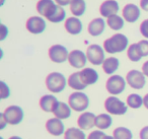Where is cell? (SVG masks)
<instances>
[{
	"label": "cell",
	"mask_w": 148,
	"mask_h": 139,
	"mask_svg": "<svg viewBox=\"0 0 148 139\" xmlns=\"http://www.w3.org/2000/svg\"><path fill=\"white\" fill-rule=\"evenodd\" d=\"M0 87H1V98H2V100L8 98V96H10V90H9V87L7 86V84L5 83L4 81L0 82Z\"/></svg>",
	"instance_id": "33"
},
{
	"label": "cell",
	"mask_w": 148,
	"mask_h": 139,
	"mask_svg": "<svg viewBox=\"0 0 148 139\" xmlns=\"http://www.w3.org/2000/svg\"><path fill=\"white\" fill-rule=\"evenodd\" d=\"M0 121H1V126H0V129H3L7 124L6 120H5L4 116H3V113H1V114H0Z\"/></svg>",
	"instance_id": "41"
},
{
	"label": "cell",
	"mask_w": 148,
	"mask_h": 139,
	"mask_svg": "<svg viewBox=\"0 0 148 139\" xmlns=\"http://www.w3.org/2000/svg\"><path fill=\"white\" fill-rule=\"evenodd\" d=\"M140 139H148V126H145L140 130L139 133Z\"/></svg>",
	"instance_id": "36"
},
{
	"label": "cell",
	"mask_w": 148,
	"mask_h": 139,
	"mask_svg": "<svg viewBox=\"0 0 148 139\" xmlns=\"http://www.w3.org/2000/svg\"><path fill=\"white\" fill-rule=\"evenodd\" d=\"M140 33L144 38L148 39V19L141 23V25H140Z\"/></svg>",
	"instance_id": "35"
},
{
	"label": "cell",
	"mask_w": 148,
	"mask_h": 139,
	"mask_svg": "<svg viewBox=\"0 0 148 139\" xmlns=\"http://www.w3.org/2000/svg\"><path fill=\"white\" fill-rule=\"evenodd\" d=\"M127 106L132 109H139L143 106V98L137 94H131L127 96Z\"/></svg>",
	"instance_id": "29"
},
{
	"label": "cell",
	"mask_w": 148,
	"mask_h": 139,
	"mask_svg": "<svg viewBox=\"0 0 148 139\" xmlns=\"http://www.w3.org/2000/svg\"><path fill=\"white\" fill-rule=\"evenodd\" d=\"M8 139H23V138H21L19 136H11V137H9Z\"/></svg>",
	"instance_id": "44"
},
{
	"label": "cell",
	"mask_w": 148,
	"mask_h": 139,
	"mask_svg": "<svg viewBox=\"0 0 148 139\" xmlns=\"http://www.w3.org/2000/svg\"><path fill=\"white\" fill-rule=\"evenodd\" d=\"M64 28L66 32L70 35H79L82 31V23L76 17H71L65 21Z\"/></svg>",
	"instance_id": "19"
},
{
	"label": "cell",
	"mask_w": 148,
	"mask_h": 139,
	"mask_svg": "<svg viewBox=\"0 0 148 139\" xmlns=\"http://www.w3.org/2000/svg\"><path fill=\"white\" fill-rule=\"evenodd\" d=\"M127 56L130 61H132V62H138L142 59L143 56H142V54H141V51H140L138 43H134L128 47Z\"/></svg>",
	"instance_id": "26"
},
{
	"label": "cell",
	"mask_w": 148,
	"mask_h": 139,
	"mask_svg": "<svg viewBox=\"0 0 148 139\" xmlns=\"http://www.w3.org/2000/svg\"><path fill=\"white\" fill-rule=\"evenodd\" d=\"M138 46L140 48V51L143 57L148 56V40H141L138 42Z\"/></svg>",
	"instance_id": "32"
},
{
	"label": "cell",
	"mask_w": 148,
	"mask_h": 139,
	"mask_svg": "<svg viewBox=\"0 0 148 139\" xmlns=\"http://www.w3.org/2000/svg\"><path fill=\"white\" fill-rule=\"evenodd\" d=\"M126 81L134 89H142L145 86L146 78L145 75L143 74V72L133 69V70H130L127 73Z\"/></svg>",
	"instance_id": "10"
},
{
	"label": "cell",
	"mask_w": 148,
	"mask_h": 139,
	"mask_svg": "<svg viewBox=\"0 0 148 139\" xmlns=\"http://www.w3.org/2000/svg\"><path fill=\"white\" fill-rule=\"evenodd\" d=\"M119 65H120V61L118 58L116 57L106 58L103 63V70L106 74L112 75V74H114L118 70Z\"/></svg>",
	"instance_id": "22"
},
{
	"label": "cell",
	"mask_w": 148,
	"mask_h": 139,
	"mask_svg": "<svg viewBox=\"0 0 148 139\" xmlns=\"http://www.w3.org/2000/svg\"><path fill=\"white\" fill-rule=\"evenodd\" d=\"M25 28L31 34L39 35L46 30V21L41 17H31L25 23Z\"/></svg>",
	"instance_id": "11"
},
{
	"label": "cell",
	"mask_w": 148,
	"mask_h": 139,
	"mask_svg": "<svg viewBox=\"0 0 148 139\" xmlns=\"http://www.w3.org/2000/svg\"><path fill=\"white\" fill-rule=\"evenodd\" d=\"M142 72H143V74L146 77H148V60L146 62H144L143 65H142Z\"/></svg>",
	"instance_id": "40"
},
{
	"label": "cell",
	"mask_w": 148,
	"mask_h": 139,
	"mask_svg": "<svg viewBox=\"0 0 148 139\" xmlns=\"http://www.w3.org/2000/svg\"><path fill=\"white\" fill-rule=\"evenodd\" d=\"M69 6L72 14L78 17L84 14L85 9H86V3L84 0H72Z\"/></svg>",
	"instance_id": "24"
},
{
	"label": "cell",
	"mask_w": 148,
	"mask_h": 139,
	"mask_svg": "<svg viewBox=\"0 0 148 139\" xmlns=\"http://www.w3.org/2000/svg\"><path fill=\"white\" fill-rule=\"evenodd\" d=\"M112 123H113V119L109 114H99L95 119V126L99 130L109 129L112 126Z\"/></svg>",
	"instance_id": "25"
},
{
	"label": "cell",
	"mask_w": 148,
	"mask_h": 139,
	"mask_svg": "<svg viewBox=\"0 0 148 139\" xmlns=\"http://www.w3.org/2000/svg\"><path fill=\"white\" fill-rule=\"evenodd\" d=\"M65 17H66V11L64 10L63 7L59 5L57 11H56L55 14H54L53 17H52L51 19H49V21H51V23H61V21H63L64 19H65Z\"/></svg>",
	"instance_id": "31"
},
{
	"label": "cell",
	"mask_w": 148,
	"mask_h": 139,
	"mask_svg": "<svg viewBox=\"0 0 148 139\" xmlns=\"http://www.w3.org/2000/svg\"><path fill=\"white\" fill-rule=\"evenodd\" d=\"M103 139H115V138H114V136H110V135L106 134L105 136L103 137Z\"/></svg>",
	"instance_id": "43"
},
{
	"label": "cell",
	"mask_w": 148,
	"mask_h": 139,
	"mask_svg": "<svg viewBox=\"0 0 148 139\" xmlns=\"http://www.w3.org/2000/svg\"><path fill=\"white\" fill-rule=\"evenodd\" d=\"M105 135L106 133L103 132L101 130H95L89 133V135L87 136V139H103V137Z\"/></svg>",
	"instance_id": "34"
},
{
	"label": "cell",
	"mask_w": 148,
	"mask_h": 139,
	"mask_svg": "<svg viewBox=\"0 0 148 139\" xmlns=\"http://www.w3.org/2000/svg\"><path fill=\"white\" fill-rule=\"evenodd\" d=\"M54 116L55 118H58L60 120H64V119H68L71 116V108L68 104L64 102H59V105L54 111Z\"/></svg>",
	"instance_id": "23"
},
{
	"label": "cell",
	"mask_w": 148,
	"mask_h": 139,
	"mask_svg": "<svg viewBox=\"0 0 148 139\" xmlns=\"http://www.w3.org/2000/svg\"><path fill=\"white\" fill-rule=\"evenodd\" d=\"M87 61L90 62L92 65H103L105 61V49L99 45L92 44L88 46L86 50Z\"/></svg>",
	"instance_id": "6"
},
{
	"label": "cell",
	"mask_w": 148,
	"mask_h": 139,
	"mask_svg": "<svg viewBox=\"0 0 148 139\" xmlns=\"http://www.w3.org/2000/svg\"><path fill=\"white\" fill-rule=\"evenodd\" d=\"M1 29H2V36H1L0 40H1V41H3V40L6 38L7 34H8V30H7V28L5 27L4 25H1Z\"/></svg>",
	"instance_id": "38"
},
{
	"label": "cell",
	"mask_w": 148,
	"mask_h": 139,
	"mask_svg": "<svg viewBox=\"0 0 148 139\" xmlns=\"http://www.w3.org/2000/svg\"><path fill=\"white\" fill-rule=\"evenodd\" d=\"M95 119L97 116L93 113L84 112L77 119V125L81 130H89L95 126Z\"/></svg>",
	"instance_id": "16"
},
{
	"label": "cell",
	"mask_w": 148,
	"mask_h": 139,
	"mask_svg": "<svg viewBox=\"0 0 148 139\" xmlns=\"http://www.w3.org/2000/svg\"><path fill=\"white\" fill-rule=\"evenodd\" d=\"M72 0H55L56 4L60 5V6H66V5H70Z\"/></svg>",
	"instance_id": "37"
},
{
	"label": "cell",
	"mask_w": 148,
	"mask_h": 139,
	"mask_svg": "<svg viewBox=\"0 0 148 139\" xmlns=\"http://www.w3.org/2000/svg\"><path fill=\"white\" fill-rule=\"evenodd\" d=\"M128 38L123 34H116L111 38L105 40L103 42V49L109 54L121 53L125 51L128 47Z\"/></svg>",
	"instance_id": "1"
},
{
	"label": "cell",
	"mask_w": 148,
	"mask_h": 139,
	"mask_svg": "<svg viewBox=\"0 0 148 139\" xmlns=\"http://www.w3.org/2000/svg\"><path fill=\"white\" fill-rule=\"evenodd\" d=\"M59 5L56 4L53 0H39L37 3V11L49 21L57 11Z\"/></svg>",
	"instance_id": "9"
},
{
	"label": "cell",
	"mask_w": 148,
	"mask_h": 139,
	"mask_svg": "<svg viewBox=\"0 0 148 139\" xmlns=\"http://www.w3.org/2000/svg\"><path fill=\"white\" fill-rule=\"evenodd\" d=\"M80 72V77L82 81L86 85H91L97 82L99 80V73L93 68H83Z\"/></svg>",
	"instance_id": "20"
},
{
	"label": "cell",
	"mask_w": 148,
	"mask_h": 139,
	"mask_svg": "<svg viewBox=\"0 0 148 139\" xmlns=\"http://www.w3.org/2000/svg\"><path fill=\"white\" fill-rule=\"evenodd\" d=\"M68 62L74 68H82L87 62L86 53H83L80 50H73L69 53Z\"/></svg>",
	"instance_id": "12"
},
{
	"label": "cell",
	"mask_w": 148,
	"mask_h": 139,
	"mask_svg": "<svg viewBox=\"0 0 148 139\" xmlns=\"http://www.w3.org/2000/svg\"><path fill=\"white\" fill-rule=\"evenodd\" d=\"M140 7L143 10L148 11V0H140Z\"/></svg>",
	"instance_id": "39"
},
{
	"label": "cell",
	"mask_w": 148,
	"mask_h": 139,
	"mask_svg": "<svg viewBox=\"0 0 148 139\" xmlns=\"http://www.w3.org/2000/svg\"><path fill=\"white\" fill-rule=\"evenodd\" d=\"M64 139H86V136L80 128L71 127L65 131Z\"/></svg>",
	"instance_id": "27"
},
{
	"label": "cell",
	"mask_w": 148,
	"mask_h": 139,
	"mask_svg": "<svg viewBox=\"0 0 148 139\" xmlns=\"http://www.w3.org/2000/svg\"><path fill=\"white\" fill-rule=\"evenodd\" d=\"M113 136L115 139H132L133 134L131 130L126 127H118L114 130Z\"/></svg>",
	"instance_id": "30"
},
{
	"label": "cell",
	"mask_w": 148,
	"mask_h": 139,
	"mask_svg": "<svg viewBox=\"0 0 148 139\" xmlns=\"http://www.w3.org/2000/svg\"><path fill=\"white\" fill-rule=\"evenodd\" d=\"M48 54H49V58L51 59V61L54 63H63L66 60H68V56H69L67 48L59 44L51 46L49 48Z\"/></svg>",
	"instance_id": "8"
},
{
	"label": "cell",
	"mask_w": 148,
	"mask_h": 139,
	"mask_svg": "<svg viewBox=\"0 0 148 139\" xmlns=\"http://www.w3.org/2000/svg\"><path fill=\"white\" fill-rule=\"evenodd\" d=\"M126 81L121 75H112L106 83V88L108 92L112 96H117L125 90L126 88Z\"/></svg>",
	"instance_id": "5"
},
{
	"label": "cell",
	"mask_w": 148,
	"mask_h": 139,
	"mask_svg": "<svg viewBox=\"0 0 148 139\" xmlns=\"http://www.w3.org/2000/svg\"><path fill=\"white\" fill-rule=\"evenodd\" d=\"M3 116H4L5 120H6L7 124L9 125H18L23 120V111L21 107L18 106H9L3 112Z\"/></svg>",
	"instance_id": "7"
},
{
	"label": "cell",
	"mask_w": 148,
	"mask_h": 139,
	"mask_svg": "<svg viewBox=\"0 0 148 139\" xmlns=\"http://www.w3.org/2000/svg\"><path fill=\"white\" fill-rule=\"evenodd\" d=\"M46 129L53 136H61L65 133V127L58 118H51L46 122Z\"/></svg>",
	"instance_id": "15"
},
{
	"label": "cell",
	"mask_w": 148,
	"mask_h": 139,
	"mask_svg": "<svg viewBox=\"0 0 148 139\" xmlns=\"http://www.w3.org/2000/svg\"><path fill=\"white\" fill-rule=\"evenodd\" d=\"M68 84L65 76L60 72H51L46 77V86L53 94H59L65 89Z\"/></svg>",
	"instance_id": "2"
},
{
	"label": "cell",
	"mask_w": 148,
	"mask_h": 139,
	"mask_svg": "<svg viewBox=\"0 0 148 139\" xmlns=\"http://www.w3.org/2000/svg\"><path fill=\"white\" fill-rule=\"evenodd\" d=\"M124 21L125 19H122L120 15L115 14V15H112L108 19L107 23L112 30L114 31H120L124 28Z\"/></svg>",
	"instance_id": "28"
},
{
	"label": "cell",
	"mask_w": 148,
	"mask_h": 139,
	"mask_svg": "<svg viewBox=\"0 0 148 139\" xmlns=\"http://www.w3.org/2000/svg\"><path fill=\"white\" fill-rule=\"evenodd\" d=\"M143 105L146 109L148 110V94H146L143 98Z\"/></svg>",
	"instance_id": "42"
},
{
	"label": "cell",
	"mask_w": 148,
	"mask_h": 139,
	"mask_svg": "<svg viewBox=\"0 0 148 139\" xmlns=\"http://www.w3.org/2000/svg\"><path fill=\"white\" fill-rule=\"evenodd\" d=\"M59 105V100L53 94H45L40 100V107L44 112L54 113Z\"/></svg>",
	"instance_id": "17"
},
{
	"label": "cell",
	"mask_w": 148,
	"mask_h": 139,
	"mask_svg": "<svg viewBox=\"0 0 148 139\" xmlns=\"http://www.w3.org/2000/svg\"><path fill=\"white\" fill-rule=\"evenodd\" d=\"M68 85L72 88V89L78 90V92H81V90L85 89L86 88V84L82 81L80 77V72H74L71 75L68 77Z\"/></svg>",
	"instance_id": "21"
},
{
	"label": "cell",
	"mask_w": 148,
	"mask_h": 139,
	"mask_svg": "<svg viewBox=\"0 0 148 139\" xmlns=\"http://www.w3.org/2000/svg\"><path fill=\"white\" fill-rule=\"evenodd\" d=\"M106 28V21H103V17H97L93 19L87 25V32L92 37H97L101 36L103 33Z\"/></svg>",
	"instance_id": "18"
},
{
	"label": "cell",
	"mask_w": 148,
	"mask_h": 139,
	"mask_svg": "<svg viewBox=\"0 0 148 139\" xmlns=\"http://www.w3.org/2000/svg\"><path fill=\"white\" fill-rule=\"evenodd\" d=\"M68 105L75 112H82L88 108L89 98L87 94L82 92H72L68 98Z\"/></svg>",
	"instance_id": "3"
},
{
	"label": "cell",
	"mask_w": 148,
	"mask_h": 139,
	"mask_svg": "<svg viewBox=\"0 0 148 139\" xmlns=\"http://www.w3.org/2000/svg\"><path fill=\"white\" fill-rule=\"evenodd\" d=\"M122 15H123V19L126 21L133 23L137 21L138 19L140 17V8L133 3L126 4L124 6L123 10H122Z\"/></svg>",
	"instance_id": "13"
},
{
	"label": "cell",
	"mask_w": 148,
	"mask_h": 139,
	"mask_svg": "<svg viewBox=\"0 0 148 139\" xmlns=\"http://www.w3.org/2000/svg\"><path fill=\"white\" fill-rule=\"evenodd\" d=\"M119 8V3L116 0H106L99 6V13L103 17L109 19L112 15L117 14Z\"/></svg>",
	"instance_id": "14"
},
{
	"label": "cell",
	"mask_w": 148,
	"mask_h": 139,
	"mask_svg": "<svg viewBox=\"0 0 148 139\" xmlns=\"http://www.w3.org/2000/svg\"><path fill=\"white\" fill-rule=\"evenodd\" d=\"M105 109L109 114L114 116H122L128 111L127 105L115 96H111L106 100Z\"/></svg>",
	"instance_id": "4"
}]
</instances>
